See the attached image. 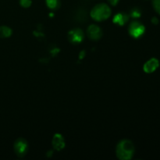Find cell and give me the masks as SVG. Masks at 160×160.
<instances>
[{"label":"cell","instance_id":"cell-1","mask_svg":"<svg viewBox=\"0 0 160 160\" xmlns=\"http://www.w3.org/2000/svg\"><path fill=\"white\" fill-rule=\"evenodd\" d=\"M117 156L121 160H128L133 157L134 153V145L130 140H122L117 146Z\"/></svg>","mask_w":160,"mask_h":160},{"label":"cell","instance_id":"cell-2","mask_svg":"<svg viewBox=\"0 0 160 160\" xmlns=\"http://www.w3.org/2000/svg\"><path fill=\"white\" fill-rule=\"evenodd\" d=\"M111 15V9L108 5L100 3L94 6L91 11V17L96 21H103L107 20Z\"/></svg>","mask_w":160,"mask_h":160},{"label":"cell","instance_id":"cell-3","mask_svg":"<svg viewBox=\"0 0 160 160\" xmlns=\"http://www.w3.org/2000/svg\"><path fill=\"white\" fill-rule=\"evenodd\" d=\"M145 32V28L140 22L134 21L130 24L129 34L131 37L134 38H139L142 37Z\"/></svg>","mask_w":160,"mask_h":160},{"label":"cell","instance_id":"cell-4","mask_svg":"<svg viewBox=\"0 0 160 160\" xmlns=\"http://www.w3.org/2000/svg\"><path fill=\"white\" fill-rule=\"evenodd\" d=\"M28 142L25 139L19 138L14 143V151L17 156L20 157H23L28 152Z\"/></svg>","mask_w":160,"mask_h":160},{"label":"cell","instance_id":"cell-5","mask_svg":"<svg viewBox=\"0 0 160 160\" xmlns=\"http://www.w3.org/2000/svg\"><path fill=\"white\" fill-rule=\"evenodd\" d=\"M68 39L71 43H81L84 39V32L79 28L71 30L68 33Z\"/></svg>","mask_w":160,"mask_h":160},{"label":"cell","instance_id":"cell-6","mask_svg":"<svg viewBox=\"0 0 160 160\" xmlns=\"http://www.w3.org/2000/svg\"><path fill=\"white\" fill-rule=\"evenodd\" d=\"M88 37L92 40H98L102 36V31L101 28L95 24L90 25L87 30Z\"/></svg>","mask_w":160,"mask_h":160},{"label":"cell","instance_id":"cell-7","mask_svg":"<svg viewBox=\"0 0 160 160\" xmlns=\"http://www.w3.org/2000/svg\"><path fill=\"white\" fill-rule=\"evenodd\" d=\"M159 67V60H158L157 59H156V58H152V59H150L149 60H148L145 64H144L143 70L145 73H153V72L156 71Z\"/></svg>","mask_w":160,"mask_h":160},{"label":"cell","instance_id":"cell-8","mask_svg":"<svg viewBox=\"0 0 160 160\" xmlns=\"http://www.w3.org/2000/svg\"><path fill=\"white\" fill-rule=\"evenodd\" d=\"M128 19H129V16L128 14L125 13V12H120L113 17L112 22L116 24L123 26L128 21Z\"/></svg>","mask_w":160,"mask_h":160},{"label":"cell","instance_id":"cell-9","mask_svg":"<svg viewBox=\"0 0 160 160\" xmlns=\"http://www.w3.org/2000/svg\"><path fill=\"white\" fill-rule=\"evenodd\" d=\"M52 145L53 147L57 150H60L62 149V148H63L65 144H64L63 138H62V137L60 134H56V135L54 136Z\"/></svg>","mask_w":160,"mask_h":160},{"label":"cell","instance_id":"cell-10","mask_svg":"<svg viewBox=\"0 0 160 160\" xmlns=\"http://www.w3.org/2000/svg\"><path fill=\"white\" fill-rule=\"evenodd\" d=\"M12 35V30L11 28H8L6 26L0 27V38H9Z\"/></svg>","mask_w":160,"mask_h":160},{"label":"cell","instance_id":"cell-11","mask_svg":"<svg viewBox=\"0 0 160 160\" xmlns=\"http://www.w3.org/2000/svg\"><path fill=\"white\" fill-rule=\"evenodd\" d=\"M46 4L48 8L52 9H56L60 6L59 0H46Z\"/></svg>","mask_w":160,"mask_h":160},{"label":"cell","instance_id":"cell-12","mask_svg":"<svg viewBox=\"0 0 160 160\" xmlns=\"http://www.w3.org/2000/svg\"><path fill=\"white\" fill-rule=\"evenodd\" d=\"M152 6L156 12L160 15V0H153Z\"/></svg>","mask_w":160,"mask_h":160},{"label":"cell","instance_id":"cell-13","mask_svg":"<svg viewBox=\"0 0 160 160\" xmlns=\"http://www.w3.org/2000/svg\"><path fill=\"white\" fill-rule=\"evenodd\" d=\"M20 6L24 8H28L31 5V0H20Z\"/></svg>","mask_w":160,"mask_h":160},{"label":"cell","instance_id":"cell-14","mask_svg":"<svg viewBox=\"0 0 160 160\" xmlns=\"http://www.w3.org/2000/svg\"><path fill=\"white\" fill-rule=\"evenodd\" d=\"M141 12L140 10H138V9H132V11L131 12V16L134 18H138V17H141Z\"/></svg>","mask_w":160,"mask_h":160},{"label":"cell","instance_id":"cell-15","mask_svg":"<svg viewBox=\"0 0 160 160\" xmlns=\"http://www.w3.org/2000/svg\"><path fill=\"white\" fill-rule=\"evenodd\" d=\"M119 1H120V0H108V2H109L112 6H116V5L119 2Z\"/></svg>","mask_w":160,"mask_h":160},{"label":"cell","instance_id":"cell-16","mask_svg":"<svg viewBox=\"0 0 160 160\" xmlns=\"http://www.w3.org/2000/svg\"><path fill=\"white\" fill-rule=\"evenodd\" d=\"M152 23L153 24H158V23H159V19H158L157 17H153V18L152 19Z\"/></svg>","mask_w":160,"mask_h":160}]
</instances>
